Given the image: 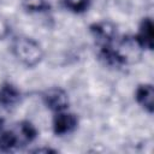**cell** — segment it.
Wrapping results in <instances>:
<instances>
[{
	"label": "cell",
	"mask_w": 154,
	"mask_h": 154,
	"mask_svg": "<svg viewBox=\"0 0 154 154\" xmlns=\"http://www.w3.org/2000/svg\"><path fill=\"white\" fill-rule=\"evenodd\" d=\"M11 53L20 65L28 69L40 65L45 57V51L38 41L26 35H19L12 38Z\"/></svg>",
	"instance_id": "1"
},
{
	"label": "cell",
	"mask_w": 154,
	"mask_h": 154,
	"mask_svg": "<svg viewBox=\"0 0 154 154\" xmlns=\"http://www.w3.org/2000/svg\"><path fill=\"white\" fill-rule=\"evenodd\" d=\"M89 32L99 47L109 46L118 38L117 25L109 20H99L89 25Z\"/></svg>",
	"instance_id": "2"
},
{
	"label": "cell",
	"mask_w": 154,
	"mask_h": 154,
	"mask_svg": "<svg viewBox=\"0 0 154 154\" xmlns=\"http://www.w3.org/2000/svg\"><path fill=\"white\" fill-rule=\"evenodd\" d=\"M43 105L53 113L61 112L69 108L70 97L69 93L61 87H51L41 94Z\"/></svg>",
	"instance_id": "3"
},
{
	"label": "cell",
	"mask_w": 154,
	"mask_h": 154,
	"mask_svg": "<svg viewBox=\"0 0 154 154\" xmlns=\"http://www.w3.org/2000/svg\"><path fill=\"white\" fill-rule=\"evenodd\" d=\"M78 126L77 114L69 112L67 109L57 112L52 119V130L55 136H65L73 132Z\"/></svg>",
	"instance_id": "4"
},
{
	"label": "cell",
	"mask_w": 154,
	"mask_h": 154,
	"mask_svg": "<svg viewBox=\"0 0 154 154\" xmlns=\"http://www.w3.org/2000/svg\"><path fill=\"white\" fill-rule=\"evenodd\" d=\"M134 38L142 51L153 49V20L150 17L142 18Z\"/></svg>",
	"instance_id": "5"
},
{
	"label": "cell",
	"mask_w": 154,
	"mask_h": 154,
	"mask_svg": "<svg viewBox=\"0 0 154 154\" xmlns=\"http://www.w3.org/2000/svg\"><path fill=\"white\" fill-rule=\"evenodd\" d=\"M22 100L20 89L12 82L5 81L0 83V107L10 108L14 107Z\"/></svg>",
	"instance_id": "6"
},
{
	"label": "cell",
	"mask_w": 154,
	"mask_h": 154,
	"mask_svg": "<svg viewBox=\"0 0 154 154\" xmlns=\"http://www.w3.org/2000/svg\"><path fill=\"white\" fill-rule=\"evenodd\" d=\"M135 101L138 106L146 111L148 114H152L154 111V88L150 83H141L135 89Z\"/></svg>",
	"instance_id": "7"
},
{
	"label": "cell",
	"mask_w": 154,
	"mask_h": 154,
	"mask_svg": "<svg viewBox=\"0 0 154 154\" xmlns=\"http://www.w3.org/2000/svg\"><path fill=\"white\" fill-rule=\"evenodd\" d=\"M14 130H16L19 140H20L22 147L34 142L36 140V137L38 136V130L29 120H22L19 123H17L14 126Z\"/></svg>",
	"instance_id": "8"
},
{
	"label": "cell",
	"mask_w": 154,
	"mask_h": 154,
	"mask_svg": "<svg viewBox=\"0 0 154 154\" xmlns=\"http://www.w3.org/2000/svg\"><path fill=\"white\" fill-rule=\"evenodd\" d=\"M22 147L20 140L14 130H2L0 134V152L1 153H11Z\"/></svg>",
	"instance_id": "9"
},
{
	"label": "cell",
	"mask_w": 154,
	"mask_h": 154,
	"mask_svg": "<svg viewBox=\"0 0 154 154\" xmlns=\"http://www.w3.org/2000/svg\"><path fill=\"white\" fill-rule=\"evenodd\" d=\"M22 8L26 13H46L51 11L49 0H22Z\"/></svg>",
	"instance_id": "10"
},
{
	"label": "cell",
	"mask_w": 154,
	"mask_h": 154,
	"mask_svg": "<svg viewBox=\"0 0 154 154\" xmlns=\"http://www.w3.org/2000/svg\"><path fill=\"white\" fill-rule=\"evenodd\" d=\"M60 4L65 10L71 13L82 14L90 8L91 0H60Z\"/></svg>",
	"instance_id": "11"
},
{
	"label": "cell",
	"mask_w": 154,
	"mask_h": 154,
	"mask_svg": "<svg viewBox=\"0 0 154 154\" xmlns=\"http://www.w3.org/2000/svg\"><path fill=\"white\" fill-rule=\"evenodd\" d=\"M10 32H11V25H10V23L5 18L0 17V41L4 40V38H6L10 35Z\"/></svg>",
	"instance_id": "12"
},
{
	"label": "cell",
	"mask_w": 154,
	"mask_h": 154,
	"mask_svg": "<svg viewBox=\"0 0 154 154\" xmlns=\"http://www.w3.org/2000/svg\"><path fill=\"white\" fill-rule=\"evenodd\" d=\"M32 152H57L55 149H52V148H37V149H35V150H32Z\"/></svg>",
	"instance_id": "13"
},
{
	"label": "cell",
	"mask_w": 154,
	"mask_h": 154,
	"mask_svg": "<svg viewBox=\"0 0 154 154\" xmlns=\"http://www.w3.org/2000/svg\"><path fill=\"white\" fill-rule=\"evenodd\" d=\"M4 129H5V119L0 117V134H1V131H2Z\"/></svg>",
	"instance_id": "14"
}]
</instances>
